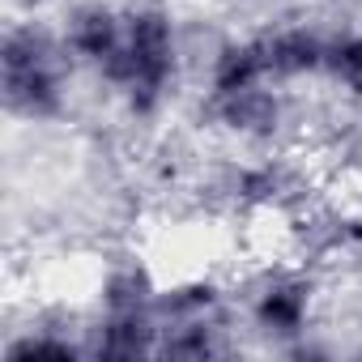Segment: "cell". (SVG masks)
<instances>
[{
  "label": "cell",
  "instance_id": "obj_1",
  "mask_svg": "<svg viewBox=\"0 0 362 362\" xmlns=\"http://www.w3.org/2000/svg\"><path fill=\"white\" fill-rule=\"evenodd\" d=\"M179 69H184L179 22L166 5L145 0V5L124 9V43L94 69V77L119 98V107L136 124H145L166 111L179 86Z\"/></svg>",
  "mask_w": 362,
  "mask_h": 362
},
{
  "label": "cell",
  "instance_id": "obj_2",
  "mask_svg": "<svg viewBox=\"0 0 362 362\" xmlns=\"http://www.w3.org/2000/svg\"><path fill=\"white\" fill-rule=\"evenodd\" d=\"M73 56L60 30L39 18H13L0 35V98L5 115L22 124H52L69 111Z\"/></svg>",
  "mask_w": 362,
  "mask_h": 362
},
{
  "label": "cell",
  "instance_id": "obj_3",
  "mask_svg": "<svg viewBox=\"0 0 362 362\" xmlns=\"http://www.w3.org/2000/svg\"><path fill=\"white\" fill-rule=\"evenodd\" d=\"M162 286L141 260L107 264L98 281V315L90 324V358H158L162 345V315H158Z\"/></svg>",
  "mask_w": 362,
  "mask_h": 362
},
{
  "label": "cell",
  "instance_id": "obj_4",
  "mask_svg": "<svg viewBox=\"0 0 362 362\" xmlns=\"http://www.w3.org/2000/svg\"><path fill=\"white\" fill-rule=\"evenodd\" d=\"M247 320L269 341H281V345L303 341L315 320V277L294 264L264 269L247 294Z\"/></svg>",
  "mask_w": 362,
  "mask_h": 362
},
{
  "label": "cell",
  "instance_id": "obj_5",
  "mask_svg": "<svg viewBox=\"0 0 362 362\" xmlns=\"http://www.w3.org/2000/svg\"><path fill=\"white\" fill-rule=\"evenodd\" d=\"M222 201L239 214H290L303 209V170L286 153H260L247 162H230L218 184Z\"/></svg>",
  "mask_w": 362,
  "mask_h": 362
},
{
  "label": "cell",
  "instance_id": "obj_6",
  "mask_svg": "<svg viewBox=\"0 0 362 362\" xmlns=\"http://www.w3.org/2000/svg\"><path fill=\"white\" fill-rule=\"evenodd\" d=\"M201 119L243 145H277L286 124H290V98L286 86L277 81H260L235 94H218V98H201Z\"/></svg>",
  "mask_w": 362,
  "mask_h": 362
},
{
  "label": "cell",
  "instance_id": "obj_7",
  "mask_svg": "<svg viewBox=\"0 0 362 362\" xmlns=\"http://www.w3.org/2000/svg\"><path fill=\"white\" fill-rule=\"evenodd\" d=\"M328 39L332 35L311 26V22H273V26H264L260 43H264V60H269V81L298 86V81L324 77Z\"/></svg>",
  "mask_w": 362,
  "mask_h": 362
},
{
  "label": "cell",
  "instance_id": "obj_8",
  "mask_svg": "<svg viewBox=\"0 0 362 362\" xmlns=\"http://www.w3.org/2000/svg\"><path fill=\"white\" fill-rule=\"evenodd\" d=\"M60 39L69 47L73 64H81V69L94 73L124 43V9L111 5V0H77V5L64 13Z\"/></svg>",
  "mask_w": 362,
  "mask_h": 362
},
{
  "label": "cell",
  "instance_id": "obj_9",
  "mask_svg": "<svg viewBox=\"0 0 362 362\" xmlns=\"http://www.w3.org/2000/svg\"><path fill=\"white\" fill-rule=\"evenodd\" d=\"M260 81H269V60H264L260 30L256 35H230L214 47L209 69H205V98L235 94V90H247V86H260Z\"/></svg>",
  "mask_w": 362,
  "mask_h": 362
},
{
  "label": "cell",
  "instance_id": "obj_10",
  "mask_svg": "<svg viewBox=\"0 0 362 362\" xmlns=\"http://www.w3.org/2000/svg\"><path fill=\"white\" fill-rule=\"evenodd\" d=\"M158 315L162 324H179V320H209V315H226V286L218 277H184L170 281L158 294Z\"/></svg>",
  "mask_w": 362,
  "mask_h": 362
},
{
  "label": "cell",
  "instance_id": "obj_11",
  "mask_svg": "<svg viewBox=\"0 0 362 362\" xmlns=\"http://www.w3.org/2000/svg\"><path fill=\"white\" fill-rule=\"evenodd\" d=\"M226 349H230V341H226V320H222V315L162 324L158 358H188V362H201V358H218V354H226Z\"/></svg>",
  "mask_w": 362,
  "mask_h": 362
},
{
  "label": "cell",
  "instance_id": "obj_12",
  "mask_svg": "<svg viewBox=\"0 0 362 362\" xmlns=\"http://www.w3.org/2000/svg\"><path fill=\"white\" fill-rule=\"evenodd\" d=\"M324 81H328L337 94H345L349 103H362V26L332 30Z\"/></svg>",
  "mask_w": 362,
  "mask_h": 362
},
{
  "label": "cell",
  "instance_id": "obj_13",
  "mask_svg": "<svg viewBox=\"0 0 362 362\" xmlns=\"http://www.w3.org/2000/svg\"><path fill=\"white\" fill-rule=\"evenodd\" d=\"M5 354L9 362H22V358H90V345L69 337V328L60 324H35V328H22L5 341Z\"/></svg>",
  "mask_w": 362,
  "mask_h": 362
}]
</instances>
